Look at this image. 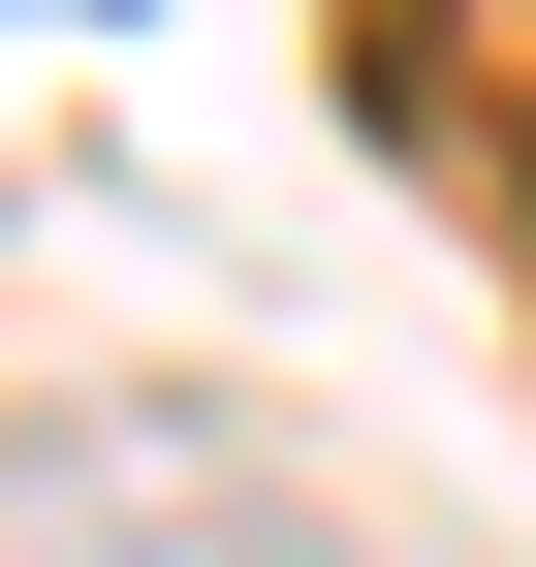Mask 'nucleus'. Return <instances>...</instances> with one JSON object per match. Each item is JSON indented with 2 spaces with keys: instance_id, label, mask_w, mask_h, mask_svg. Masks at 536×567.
Listing matches in <instances>:
<instances>
[]
</instances>
